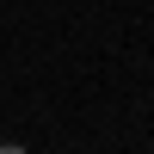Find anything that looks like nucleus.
I'll return each instance as SVG.
<instances>
[{
  "label": "nucleus",
  "instance_id": "1",
  "mask_svg": "<svg viewBox=\"0 0 154 154\" xmlns=\"http://www.w3.org/2000/svg\"><path fill=\"white\" fill-rule=\"evenodd\" d=\"M0 154H25V148H12V142H6V148H0Z\"/></svg>",
  "mask_w": 154,
  "mask_h": 154
}]
</instances>
